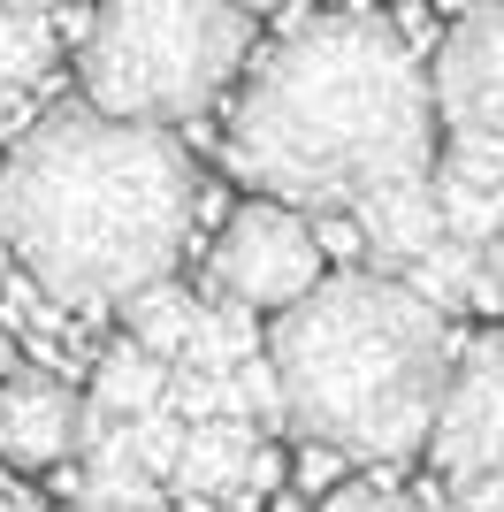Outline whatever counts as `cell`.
Listing matches in <instances>:
<instances>
[{"instance_id": "obj_13", "label": "cell", "mask_w": 504, "mask_h": 512, "mask_svg": "<svg viewBox=\"0 0 504 512\" xmlns=\"http://www.w3.org/2000/svg\"><path fill=\"white\" fill-rule=\"evenodd\" d=\"M268 314H252V306H207L199 314V337H191V352L184 360L191 367H214V375H237V367L252 360V352H268V329H260Z\"/></svg>"}, {"instance_id": "obj_21", "label": "cell", "mask_w": 504, "mask_h": 512, "mask_svg": "<svg viewBox=\"0 0 504 512\" xmlns=\"http://www.w3.org/2000/svg\"><path fill=\"white\" fill-rule=\"evenodd\" d=\"M176 512H222V497H199V490H184V505Z\"/></svg>"}, {"instance_id": "obj_19", "label": "cell", "mask_w": 504, "mask_h": 512, "mask_svg": "<svg viewBox=\"0 0 504 512\" xmlns=\"http://www.w3.org/2000/svg\"><path fill=\"white\" fill-rule=\"evenodd\" d=\"M482 299H489V306H504V230L482 245Z\"/></svg>"}, {"instance_id": "obj_22", "label": "cell", "mask_w": 504, "mask_h": 512, "mask_svg": "<svg viewBox=\"0 0 504 512\" xmlns=\"http://www.w3.org/2000/svg\"><path fill=\"white\" fill-rule=\"evenodd\" d=\"M16 92H23V85H8V69H0V123L16 115Z\"/></svg>"}, {"instance_id": "obj_3", "label": "cell", "mask_w": 504, "mask_h": 512, "mask_svg": "<svg viewBox=\"0 0 504 512\" xmlns=\"http://www.w3.org/2000/svg\"><path fill=\"white\" fill-rule=\"evenodd\" d=\"M268 360L291 390V428L344 459H420L451 383V329L405 276L329 268L268 321Z\"/></svg>"}, {"instance_id": "obj_25", "label": "cell", "mask_w": 504, "mask_h": 512, "mask_svg": "<svg viewBox=\"0 0 504 512\" xmlns=\"http://www.w3.org/2000/svg\"><path fill=\"white\" fill-rule=\"evenodd\" d=\"M237 8H245V16H268V8H283V0H237Z\"/></svg>"}, {"instance_id": "obj_17", "label": "cell", "mask_w": 504, "mask_h": 512, "mask_svg": "<svg viewBox=\"0 0 504 512\" xmlns=\"http://www.w3.org/2000/svg\"><path fill=\"white\" fill-rule=\"evenodd\" d=\"M321 512H405L390 490H375V482H344V490L321 497Z\"/></svg>"}, {"instance_id": "obj_26", "label": "cell", "mask_w": 504, "mask_h": 512, "mask_svg": "<svg viewBox=\"0 0 504 512\" xmlns=\"http://www.w3.org/2000/svg\"><path fill=\"white\" fill-rule=\"evenodd\" d=\"M8 367H16V360H8V329H0V375H8Z\"/></svg>"}, {"instance_id": "obj_8", "label": "cell", "mask_w": 504, "mask_h": 512, "mask_svg": "<svg viewBox=\"0 0 504 512\" xmlns=\"http://www.w3.org/2000/svg\"><path fill=\"white\" fill-rule=\"evenodd\" d=\"M436 107L451 138H497L504 146V0H482L436 46Z\"/></svg>"}, {"instance_id": "obj_15", "label": "cell", "mask_w": 504, "mask_h": 512, "mask_svg": "<svg viewBox=\"0 0 504 512\" xmlns=\"http://www.w3.org/2000/svg\"><path fill=\"white\" fill-rule=\"evenodd\" d=\"M230 390H237V413H245L260 436H283V428H291V390H283V367H275L268 352H252L230 375Z\"/></svg>"}, {"instance_id": "obj_29", "label": "cell", "mask_w": 504, "mask_h": 512, "mask_svg": "<svg viewBox=\"0 0 504 512\" xmlns=\"http://www.w3.org/2000/svg\"><path fill=\"white\" fill-rule=\"evenodd\" d=\"M0 169H8V161H0Z\"/></svg>"}, {"instance_id": "obj_10", "label": "cell", "mask_w": 504, "mask_h": 512, "mask_svg": "<svg viewBox=\"0 0 504 512\" xmlns=\"http://www.w3.org/2000/svg\"><path fill=\"white\" fill-rule=\"evenodd\" d=\"M260 428L245 421V413H222V421H199L184 436V459H176V482L184 490H199V497H237L245 490V474H252V459H260Z\"/></svg>"}, {"instance_id": "obj_2", "label": "cell", "mask_w": 504, "mask_h": 512, "mask_svg": "<svg viewBox=\"0 0 504 512\" xmlns=\"http://www.w3.org/2000/svg\"><path fill=\"white\" fill-rule=\"evenodd\" d=\"M199 169L161 123L54 107L23 123L0 169V245L62 306H130L176 276Z\"/></svg>"}, {"instance_id": "obj_12", "label": "cell", "mask_w": 504, "mask_h": 512, "mask_svg": "<svg viewBox=\"0 0 504 512\" xmlns=\"http://www.w3.org/2000/svg\"><path fill=\"white\" fill-rule=\"evenodd\" d=\"M199 314L207 306L191 299L184 283H153V291H138V299L123 306V321H130V337L146 344V352H191V337H199Z\"/></svg>"}, {"instance_id": "obj_11", "label": "cell", "mask_w": 504, "mask_h": 512, "mask_svg": "<svg viewBox=\"0 0 504 512\" xmlns=\"http://www.w3.org/2000/svg\"><path fill=\"white\" fill-rule=\"evenodd\" d=\"M161 398H168L161 352H146L138 337L115 344V352H100V367H92V413H107V421H138V413H153Z\"/></svg>"}, {"instance_id": "obj_24", "label": "cell", "mask_w": 504, "mask_h": 512, "mask_svg": "<svg viewBox=\"0 0 504 512\" xmlns=\"http://www.w3.org/2000/svg\"><path fill=\"white\" fill-rule=\"evenodd\" d=\"M0 8H31V16H54V0H0Z\"/></svg>"}, {"instance_id": "obj_14", "label": "cell", "mask_w": 504, "mask_h": 512, "mask_svg": "<svg viewBox=\"0 0 504 512\" xmlns=\"http://www.w3.org/2000/svg\"><path fill=\"white\" fill-rule=\"evenodd\" d=\"M62 39H54V23L31 16V8H0V69H8V85H46V69H54Z\"/></svg>"}, {"instance_id": "obj_6", "label": "cell", "mask_w": 504, "mask_h": 512, "mask_svg": "<svg viewBox=\"0 0 504 512\" xmlns=\"http://www.w3.org/2000/svg\"><path fill=\"white\" fill-rule=\"evenodd\" d=\"M428 467L443 482H482L504 474V329L459 344L451 383H443V413L428 436Z\"/></svg>"}, {"instance_id": "obj_18", "label": "cell", "mask_w": 504, "mask_h": 512, "mask_svg": "<svg viewBox=\"0 0 504 512\" xmlns=\"http://www.w3.org/2000/svg\"><path fill=\"white\" fill-rule=\"evenodd\" d=\"M451 512H504V474H482V482H451Z\"/></svg>"}, {"instance_id": "obj_1", "label": "cell", "mask_w": 504, "mask_h": 512, "mask_svg": "<svg viewBox=\"0 0 504 512\" xmlns=\"http://www.w3.org/2000/svg\"><path fill=\"white\" fill-rule=\"evenodd\" d=\"M436 146V77L382 16H314L252 69L230 115V169L306 214L428 184Z\"/></svg>"}, {"instance_id": "obj_20", "label": "cell", "mask_w": 504, "mask_h": 512, "mask_svg": "<svg viewBox=\"0 0 504 512\" xmlns=\"http://www.w3.org/2000/svg\"><path fill=\"white\" fill-rule=\"evenodd\" d=\"M275 482H283V451L260 444V459H252V474H245V490H275Z\"/></svg>"}, {"instance_id": "obj_7", "label": "cell", "mask_w": 504, "mask_h": 512, "mask_svg": "<svg viewBox=\"0 0 504 512\" xmlns=\"http://www.w3.org/2000/svg\"><path fill=\"white\" fill-rule=\"evenodd\" d=\"M92 428H100L92 398H77L54 367H8L0 375V467L54 474L77 451H92Z\"/></svg>"}, {"instance_id": "obj_27", "label": "cell", "mask_w": 504, "mask_h": 512, "mask_svg": "<svg viewBox=\"0 0 504 512\" xmlns=\"http://www.w3.org/2000/svg\"><path fill=\"white\" fill-rule=\"evenodd\" d=\"M405 512H451V497H443V505H405Z\"/></svg>"}, {"instance_id": "obj_16", "label": "cell", "mask_w": 504, "mask_h": 512, "mask_svg": "<svg viewBox=\"0 0 504 512\" xmlns=\"http://www.w3.org/2000/svg\"><path fill=\"white\" fill-rule=\"evenodd\" d=\"M168 413L176 421H222V413H237V390H230V375H214V367H184L176 383H168Z\"/></svg>"}, {"instance_id": "obj_5", "label": "cell", "mask_w": 504, "mask_h": 512, "mask_svg": "<svg viewBox=\"0 0 504 512\" xmlns=\"http://www.w3.org/2000/svg\"><path fill=\"white\" fill-rule=\"evenodd\" d=\"M329 276V253H321V230L306 222V207H283V199H245V207L222 222L207 253V291L252 314H291L314 283Z\"/></svg>"}, {"instance_id": "obj_23", "label": "cell", "mask_w": 504, "mask_h": 512, "mask_svg": "<svg viewBox=\"0 0 504 512\" xmlns=\"http://www.w3.org/2000/svg\"><path fill=\"white\" fill-rule=\"evenodd\" d=\"M77 512H168V505H77Z\"/></svg>"}, {"instance_id": "obj_9", "label": "cell", "mask_w": 504, "mask_h": 512, "mask_svg": "<svg viewBox=\"0 0 504 512\" xmlns=\"http://www.w3.org/2000/svg\"><path fill=\"white\" fill-rule=\"evenodd\" d=\"M352 214H359V230H367V253L382 260V276H405L413 260H428L443 237H451L436 176H428V184H390V192L359 199Z\"/></svg>"}, {"instance_id": "obj_4", "label": "cell", "mask_w": 504, "mask_h": 512, "mask_svg": "<svg viewBox=\"0 0 504 512\" xmlns=\"http://www.w3.org/2000/svg\"><path fill=\"white\" fill-rule=\"evenodd\" d=\"M252 62V16L237 0H100L77 39L84 107L123 123H191Z\"/></svg>"}, {"instance_id": "obj_28", "label": "cell", "mask_w": 504, "mask_h": 512, "mask_svg": "<svg viewBox=\"0 0 504 512\" xmlns=\"http://www.w3.org/2000/svg\"><path fill=\"white\" fill-rule=\"evenodd\" d=\"M0 512H31V505H0Z\"/></svg>"}]
</instances>
